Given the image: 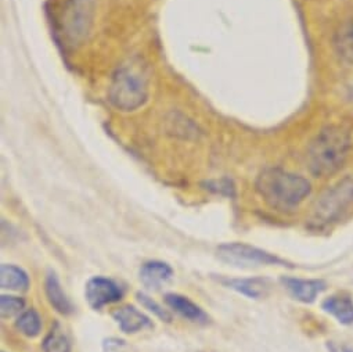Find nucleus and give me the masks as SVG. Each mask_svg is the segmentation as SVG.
Segmentation results:
<instances>
[{"label": "nucleus", "mask_w": 353, "mask_h": 352, "mask_svg": "<svg viewBox=\"0 0 353 352\" xmlns=\"http://www.w3.org/2000/svg\"><path fill=\"white\" fill-rule=\"evenodd\" d=\"M207 190H211L214 193H219L223 196H233L234 186L230 179H221V181H208L204 184Z\"/></svg>", "instance_id": "412c9836"}, {"label": "nucleus", "mask_w": 353, "mask_h": 352, "mask_svg": "<svg viewBox=\"0 0 353 352\" xmlns=\"http://www.w3.org/2000/svg\"><path fill=\"white\" fill-rule=\"evenodd\" d=\"M140 280L148 289H159L173 276V269L161 261H150L140 268Z\"/></svg>", "instance_id": "4468645a"}, {"label": "nucleus", "mask_w": 353, "mask_h": 352, "mask_svg": "<svg viewBox=\"0 0 353 352\" xmlns=\"http://www.w3.org/2000/svg\"><path fill=\"white\" fill-rule=\"evenodd\" d=\"M338 55L347 63L353 64V19L345 21L335 34L334 39Z\"/></svg>", "instance_id": "dca6fc26"}, {"label": "nucleus", "mask_w": 353, "mask_h": 352, "mask_svg": "<svg viewBox=\"0 0 353 352\" xmlns=\"http://www.w3.org/2000/svg\"><path fill=\"white\" fill-rule=\"evenodd\" d=\"M221 284L228 289H232L248 298L259 300L269 294L270 282L263 277H248V279H230V277H218Z\"/></svg>", "instance_id": "9d476101"}, {"label": "nucleus", "mask_w": 353, "mask_h": 352, "mask_svg": "<svg viewBox=\"0 0 353 352\" xmlns=\"http://www.w3.org/2000/svg\"><path fill=\"white\" fill-rule=\"evenodd\" d=\"M352 148L350 132L342 126H327L310 141L306 154L309 170L317 178L336 173L349 157Z\"/></svg>", "instance_id": "f257e3e1"}, {"label": "nucleus", "mask_w": 353, "mask_h": 352, "mask_svg": "<svg viewBox=\"0 0 353 352\" xmlns=\"http://www.w3.org/2000/svg\"><path fill=\"white\" fill-rule=\"evenodd\" d=\"M148 93V81L139 66L119 67L108 90L110 101L122 111H133L144 104Z\"/></svg>", "instance_id": "7ed1b4c3"}, {"label": "nucleus", "mask_w": 353, "mask_h": 352, "mask_svg": "<svg viewBox=\"0 0 353 352\" xmlns=\"http://www.w3.org/2000/svg\"><path fill=\"white\" fill-rule=\"evenodd\" d=\"M350 210H353V175L339 181L316 202L309 224L314 228H323L338 222Z\"/></svg>", "instance_id": "20e7f679"}, {"label": "nucleus", "mask_w": 353, "mask_h": 352, "mask_svg": "<svg viewBox=\"0 0 353 352\" xmlns=\"http://www.w3.org/2000/svg\"><path fill=\"white\" fill-rule=\"evenodd\" d=\"M255 188L268 206L284 213L296 208L312 190L310 184L302 176L280 168L263 169Z\"/></svg>", "instance_id": "f03ea898"}, {"label": "nucleus", "mask_w": 353, "mask_h": 352, "mask_svg": "<svg viewBox=\"0 0 353 352\" xmlns=\"http://www.w3.org/2000/svg\"><path fill=\"white\" fill-rule=\"evenodd\" d=\"M324 312L332 315L341 324H353V300L346 294H334L321 304Z\"/></svg>", "instance_id": "ddd939ff"}, {"label": "nucleus", "mask_w": 353, "mask_h": 352, "mask_svg": "<svg viewBox=\"0 0 353 352\" xmlns=\"http://www.w3.org/2000/svg\"><path fill=\"white\" fill-rule=\"evenodd\" d=\"M281 283L296 301L303 304H312L327 289L325 282L319 279L281 277Z\"/></svg>", "instance_id": "6e6552de"}, {"label": "nucleus", "mask_w": 353, "mask_h": 352, "mask_svg": "<svg viewBox=\"0 0 353 352\" xmlns=\"http://www.w3.org/2000/svg\"><path fill=\"white\" fill-rule=\"evenodd\" d=\"M136 297H137V300H139V302L145 308V309H148L150 312H152L157 317H159L161 320H163V322H172V315L166 311V309H163L158 302H155L151 297H148L147 294H144V293H137L136 294Z\"/></svg>", "instance_id": "aec40b11"}, {"label": "nucleus", "mask_w": 353, "mask_h": 352, "mask_svg": "<svg viewBox=\"0 0 353 352\" xmlns=\"http://www.w3.org/2000/svg\"><path fill=\"white\" fill-rule=\"evenodd\" d=\"M85 297L93 309H101L108 304L118 302L122 298V290L115 282L103 276H94L86 283Z\"/></svg>", "instance_id": "0eeeda50"}, {"label": "nucleus", "mask_w": 353, "mask_h": 352, "mask_svg": "<svg viewBox=\"0 0 353 352\" xmlns=\"http://www.w3.org/2000/svg\"><path fill=\"white\" fill-rule=\"evenodd\" d=\"M328 348L331 349V352H353V349H350L347 346H336L334 344H330Z\"/></svg>", "instance_id": "5701e85b"}, {"label": "nucleus", "mask_w": 353, "mask_h": 352, "mask_svg": "<svg viewBox=\"0 0 353 352\" xmlns=\"http://www.w3.org/2000/svg\"><path fill=\"white\" fill-rule=\"evenodd\" d=\"M26 301L21 297L16 295H2L0 297V315L2 317H12L23 312Z\"/></svg>", "instance_id": "6ab92c4d"}, {"label": "nucleus", "mask_w": 353, "mask_h": 352, "mask_svg": "<svg viewBox=\"0 0 353 352\" xmlns=\"http://www.w3.org/2000/svg\"><path fill=\"white\" fill-rule=\"evenodd\" d=\"M45 293L50 302V305L56 309V312L67 316L74 312V306L68 300L67 294L64 293L61 283L56 275V272L49 271L46 280H45Z\"/></svg>", "instance_id": "f8f14e48"}, {"label": "nucleus", "mask_w": 353, "mask_h": 352, "mask_svg": "<svg viewBox=\"0 0 353 352\" xmlns=\"http://www.w3.org/2000/svg\"><path fill=\"white\" fill-rule=\"evenodd\" d=\"M218 258L232 266L236 268H256V266H292L285 260L279 258L274 254H270L258 247L245 244V243H223L216 250Z\"/></svg>", "instance_id": "39448f33"}, {"label": "nucleus", "mask_w": 353, "mask_h": 352, "mask_svg": "<svg viewBox=\"0 0 353 352\" xmlns=\"http://www.w3.org/2000/svg\"><path fill=\"white\" fill-rule=\"evenodd\" d=\"M0 287L14 291H26L30 287V277L20 266L3 264L0 266Z\"/></svg>", "instance_id": "2eb2a0df"}, {"label": "nucleus", "mask_w": 353, "mask_h": 352, "mask_svg": "<svg viewBox=\"0 0 353 352\" xmlns=\"http://www.w3.org/2000/svg\"><path fill=\"white\" fill-rule=\"evenodd\" d=\"M111 316L117 322L119 329L126 334H133L152 326L150 317L133 305H122L114 309L111 312Z\"/></svg>", "instance_id": "1a4fd4ad"}, {"label": "nucleus", "mask_w": 353, "mask_h": 352, "mask_svg": "<svg viewBox=\"0 0 353 352\" xmlns=\"http://www.w3.org/2000/svg\"><path fill=\"white\" fill-rule=\"evenodd\" d=\"M43 352H71V342L61 329L60 323L56 322L42 342Z\"/></svg>", "instance_id": "f3484780"}, {"label": "nucleus", "mask_w": 353, "mask_h": 352, "mask_svg": "<svg viewBox=\"0 0 353 352\" xmlns=\"http://www.w3.org/2000/svg\"><path fill=\"white\" fill-rule=\"evenodd\" d=\"M128 348L126 341L117 338V337H111V338H105L103 341V351L104 352H125Z\"/></svg>", "instance_id": "4be33fe9"}, {"label": "nucleus", "mask_w": 353, "mask_h": 352, "mask_svg": "<svg viewBox=\"0 0 353 352\" xmlns=\"http://www.w3.org/2000/svg\"><path fill=\"white\" fill-rule=\"evenodd\" d=\"M16 327L27 337H37L42 329V319L35 309H27L16 320Z\"/></svg>", "instance_id": "a211bd4d"}, {"label": "nucleus", "mask_w": 353, "mask_h": 352, "mask_svg": "<svg viewBox=\"0 0 353 352\" xmlns=\"http://www.w3.org/2000/svg\"><path fill=\"white\" fill-rule=\"evenodd\" d=\"M92 23L93 0H70L61 19L64 38L71 45L81 43L88 37Z\"/></svg>", "instance_id": "423d86ee"}, {"label": "nucleus", "mask_w": 353, "mask_h": 352, "mask_svg": "<svg viewBox=\"0 0 353 352\" xmlns=\"http://www.w3.org/2000/svg\"><path fill=\"white\" fill-rule=\"evenodd\" d=\"M165 302L169 305L170 309H173L176 313H179L182 317L190 322L208 323V315L197 304H194L190 298L185 295L169 293L165 295Z\"/></svg>", "instance_id": "9b49d317"}]
</instances>
